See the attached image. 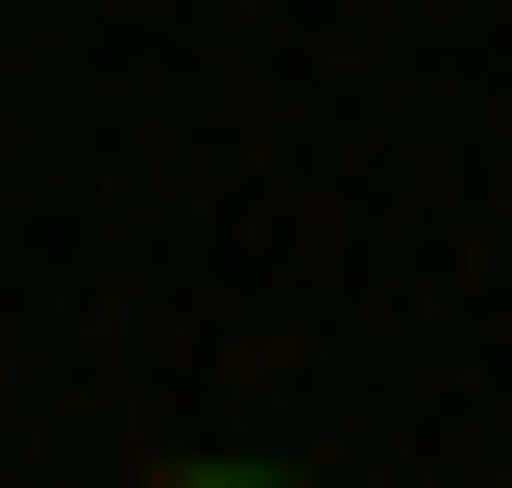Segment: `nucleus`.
I'll use <instances>...</instances> for the list:
<instances>
[{"label": "nucleus", "instance_id": "1", "mask_svg": "<svg viewBox=\"0 0 512 488\" xmlns=\"http://www.w3.org/2000/svg\"><path fill=\"white\" fill-rule=\"evenodd\" d=\"M171 488H293V464H171Z\"/></svg>", "mask_w": 512, "mask_h": 488}]
</instances>
